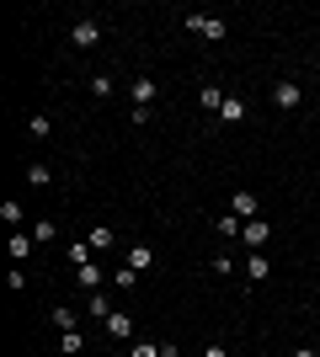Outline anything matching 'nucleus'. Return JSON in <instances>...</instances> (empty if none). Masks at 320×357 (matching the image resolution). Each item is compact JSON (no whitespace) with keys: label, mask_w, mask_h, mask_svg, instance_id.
<instances>
[{"label":"nucleus","mask_w":320,"mask_h":357,"mask_svg":"<svg viewBox=\"0 0 320 357\" xmlns=\"http://www.w3.org/2000/svg\"><path fill=\"white\" fill-rule=\"evenodd\" d=\"M182 27H187V32H198L203 43H224V38H229L224 16H208V11H187V16H182Z\"/></svg>","instance_id":"nucleus-1"},{"label":"nucleus","mask_w":320,"mask_h":357,"mask_svg":"<svg viewBox=\"0 0 320 357\" xmlns=\"http://www.w3.org/2000/svg\"><path fill=\"white\" fill-rule=\"evenodd\" d=\"M273 107L277 112H299V107H305V86H299L294 75H283V80L273 86Z\"/></svg>","instance_id":"nucleus-2"},{"label":"nucleus","mask_w":320,"mask_h":357,"mask_svg":"<svg viewBox=\"0 0 320 357\" xmlns=\"http://www.w3.org/2000/svg\"><path fill=\"white\" fill-rule=\"evenodd\" d=\"M102 38H107V27L96 22V16H75V27H70V43H75L80 54H86V48H96Z\"/></svg>","instance_id":"nucleus-3"},{"label":"nucleus","mask_w":320,"mask_h":357,"mask_svg":"<svg viewBox=\"0 0 320 357\" xmlns=\"http://www.w3.org/2000/svg\"><path fill=\"white\" fill-rule=\"evenodd\" d=\"M229 213H235V219H241V224L261 219V197L251 192V187H235V192H229Z\"/></svg>","instance_id":"nucleus-4"},{"label":"nucleus","mask_w":320,"mask_h":357,"mask_svg":"<svg viewBox=\"0 0 320 357\" xmlns=\"http://www.w3.org/2000/svg\"><path fill=\"white\" fill-rule=\"evenodd\" d=\"M102 283H107V267H102V261L75 267V288H80V294H102Z\"/></svg>","instance_id":"nucleus-5"},{"label":"nucleus","mask_w":320,"mask_h":357,"mask_svg":"<svg viewBox=\"0 0 320 357\" xmlns=\"http://www.w3.org/2000/svg\"><path fill=\"white\" fill-rule=\"evenodd\" d=\"M123 267H134V272H150V267H155V245H150V240H134V245L123 251Z\"/></svg>","instance_id":"nucleus-6"},{"label":"nucleus","mask_w":320,"mask_h":357,"mask_svg":"<svg viewBox=\"0 0 320 357\" xmlns=\"http://www.w3.org/2000/svg\"><path fill=\"white\" fill-rule=\"evenodd\" d=\"M267 240H273V229H267V219H251L241 229V245L245 251H267Z\"/></svg>","instance_id":"nucleus-7"},{"label":"nucleus","mask_w":320,"mask_h":357,"mask_svg":"<svg viewBox=\"0 0 320 357\" xmlns=\"http://www.w3.org/2000/svg\"><path fill=\"white\" fill-rule=\"evenodd\" d=\"M128 96H134V107H150L155 96H160V80H155V75H139L134 86H128Z\"/></svg>","instance_id":"nucleus-8"},{"label":"nucleus","mask_w":320,"mask_h":357,"mask_svg":"<svg viewBox=\"0 0 320 357\" xmlns=\"http://www.w3.org/2000/svg\"><path fill=\"white\" fill-rule=\"evenodd\" d=\"M107 336H112V342H134V314H128V310L107 314Z\"/></svg>","instance_id":"nucleus-9"},{"label":"nucleus","mask_w":320,"mask_h":357,"mask_svg":"<svg viewBox=\"0 0 320 357\" xmlns=\"http://www.w3.org/2000/svg\"><path fill=\"white\" fill-rule=\"evenodd\" d=\"M251 118V102H241V96H229L224 107H219V123H224V128H235V123H245Z\"/></svg>","instance_id":"nucleus-10"},{"label":"nucleus","mask_w":320,"mask_h":357,"mask_svg":"<svg viewBox=\"0 0 320 357\" xmlns=\"http://www.w3.org/2000/svg\"><path fill=\"white\" fill-rule=\"evenodd\" d=\"M32 245H38V240H32L27 229H11V261H16V267H27V261H32Z\"/></svg>","instance_id":"nucleus-11"},{"label":"nucleus","mask_w":320,"mask_h":357,"mask_svg":"<svg viewBox=\"0 0 320 357\" xmlns=\"http://www.w3.org/2000/svg\"><path fill=\"white\" fill-rule=\"evenodd\" d=\"M224 102H229V96L213 86V80H203V86H198V107H203V112H213V118H219V107H224Z\"/></svg>","instance_id":"nucleus-12"},{"label":"nucleus","mask_w":320,"mask_h":357,"mask_svg":"<svg viewBox=\"0 0 320 357\" xmlns=\"http://www.w3.org/2000/svg\"><path fill=\"white\" fill-rule=\"evenodd\" d=\"M245 283H267V251H245Z\"/></svg>","instance_id":"nucleus-13"},{"label":"nucleus","mask_w":320,"mask_h":357,"mask_svg":"<svg viewBox=\"0 0 320 357\" xmlns=\"http://www.w3.org/2000/svg\"><path fill=\"white\" fill-rule=\"evenodd\" d=\"M86 314H96L102 326H107V314H118V304L107 298V288H102V294H86Z\"/></svg>","instance_id":"nucleus-14"},{"label":"nucleus","mask_w":320,"mask_h":357,"mask_svg":"<svg viewBox=\"0 0 320 357\" xmlns=\"http://www.w3.org/2000/svg\"><path fill=\"white\" fill-rule=\"evenodd\" d=\"M48 134H54V118H48V112H32V118H27V139H32V144H43Z\"/></svg>","instance_id":"nucleus-15"},{"label":"nucleus","mask_w":320,"mask_h":357,"mask_svg":"<svg viewBox=\"0 0 320 357\" xmlns=\"http://www.w3.org/2000/svg\"><path fill=\"white\" fill-rule=\"evenodd\" d=\"M0 219L11 224V229H27V208H22L16 197H6V203H0Z\"/></svg>","instance_id":"nucleus-16"},{"label":"nucleus","mask_w":320,"mask_h":357,"mask_svg":"<svg viewBox=\"0 0 320 357\" xmlns=\"http://www.w3.org/2000/svg\"><path fill=\"white\" fill-rule=\"evenodd\" d=\"M213 229L224 235V251H229V240H241V229H245V224H241V219H235V213L224 208V213H219V224H213Z\"/></svg>","instance_id":"nucleus-17"},{"label":"nucleus","mask_w":320,"mask_h":357,"mask_svg":"<svg viewBox=\"0 0 320 357\" xmlns=\"http://www.w3.org/2000/svg\"><path fill=\"white\" fill-rule=\"evenodd\" d=\"M48 181H54V165H48V160H32L27 165V187H48Z\"/></svg>","instance_id":"nucleus-18"},{"label":"nucleus","mask_w":320,"mask_h":357,"mask_svg":"<svg viewBox=\"0 0 320 357\" xmlns=\"http://www.w3.org/2000/svg\"><path fill=\"white\" fill-rule=\"evenodd\" d=\"M59 352L64 357H80V352H86V336H80V331H59Z\"/></svg>","instance_id":"nucleus-19"},{"label":"nucleus","mask_w":320,"mask_h":357,"mask_svg":"<svg viewBox=\"0 0 320 357\" xmlns=\"http://www.w3.org/2000/svg\"><path fill=\"white\" fill-rule=\"evenodd\" d=\"M54 326H59V331H80V310H70V304H54Z\"/></svg>","instance_id":"nucleus-20"},{"label":"nucleus","mask_w":320,"mask_h":357,"mask_svg":"<svg viewBox=\"0 0 320 357\" xmlns=\"http://www.w3.org/2000/svg\"><path fill=\"white\" fill-rule=\"evenodd\" d=\"M86 240H91V251H112V245H118V229H86Z\"/></svg>","instance_id":"nucleus-21"},{"label":"nucleus","mask_w":320,"mask_h":357,"mask_svg":"<svg viewBox=\"0 0 320 357\" xmlns=\"http://www.w3.org/2000/svg\"><path fill=\"white\" fill-rule=\"evenodd\" d=\"M27 235L38 240V245H48V240H54V219H32V224H27Z\"/></svg>","instance_id":"nucleus-22"},{"label":"nucleus","mask_w":320,"mask_h":357,"mask_svg":"<svg viewBox=\"0 0 320 357\" xmlns=\"http://www.w3.org/2000/svg\"><path fill=\"white\" fill-rule=\"evenodd\" d=\"M91 261V240H70V267H86Z\"/></svg>","instance_id":"nucleus-23"},{"label":"nucleus","mask_w":320,"mask_h":357,"mask_svg":"<svg viewBox=\"0 0 320 357\" xmlns=\"http://www.w3.org/2000/svg\"><path fill=\"white\" fill-rule=\"evenodd\" d=\"M112 91H118V86H112V75H91V96H96V102H107Z\"/></svg>","instance_id":"nucleus-24"},{"label":"nucleus","mask_w":320,"mask_h":357,"mask_svg":"<svg viewBox=\"0 0 320 357\" xmlns=\"http://www.w3.org/2000/svg\"><path fill=\"white\" fill-rule=\"evenodd\" d=\"M128 357H160V342H144V336H134V347H128Z\"/></svg>","instance_id":"nucleus-25"},{"label":"nucleus","mask_w":320,"mask_h":357,"mask_svg":"<svg viewBox=\"0 0 320 357\" xmlns=\"http://www.w3.org/2000/svg\"><path fill=\"white\" fill-rule=\"evenodd\" d=\"M134 283H139V272H134V267H118V272H112V288H123V294H128Z\"/></svg>","instance_id":"nucleus-26"},{"label":"nucleus","mask_w":320,"mask_h":357,"mask_svg":"<svg viewBox=\"0 0 320 357\" xmlns=\"http://www.w3.org/2000/svg\"><path fill=\"white\" fill-rule=\"evenodd\" d=\"M6 283H11V294H22V288H27V272L11 267V272H6Z\"/></svg>","instance_id":"nucleus-27"},{"label":"nucleus","mask_w":320,"mask_h":357,"mask_svg":"<svg viewBox=\"0 0 320 357\" xmlns=\"http://www.w3.org/2000/svg\"><path fill=\"white\" fill-rule=\"evenodd\" d=\"M213 272H224V278H229V272H235V256L219 251V256H213Z\"/></svg>","instance_id":"nucleus-28"},{"label":"nucleus","mask_w":320,"mask_h":357,"mask_svg":"<svg viewBox=\"0 0 320 357\" xmlns=\"http://www.w3.org/2000/svg\"><path fill=\"white\" fill-rule=\"evenodd\" d=\"M160 357H182V347H176V342H160Z\"/></svg>","instance_id":"nucleus-29"},{"label":"nucleus","mask_w":320,"mask_h":357,"mask_svg":"<svg viewBox=\"0 0 320 357\" xmlns=\"http://www.w3.org/2000/svg\"><path fill=\"white\" fill-rule=\"evenodd\" d=\"M203 357H229V352H224L219 342H208V347H203Z\"/></svg>","instance_id":"nucleus-30"},{"label":"nucleus","mask_w":320,"mask_h":357,"mask_svg":"<svg viewBox=\"0 0 320 357\" xmlns=\"http://www.w3.org/2000/svg\"><path fill=\"white\" fill-rule=\"evenodd\" d=\"M289 357H320V352H315V347H294Z\"/></svg>","instance_id":"nucleus-31"},{"label":"nucleus","mask_w":320,"mask_h":357,"mask_svg":"<svg viewBox=\"0 0 320 357\" xmlns=\"http://www.w3.org/2000/svg\"><path fill=\"white\" fill-rule=\"evenodd\" d=\"M315 298H320V278H315Z\"/></svg>","instance_id":"nucleus-32"}]
</instances>
